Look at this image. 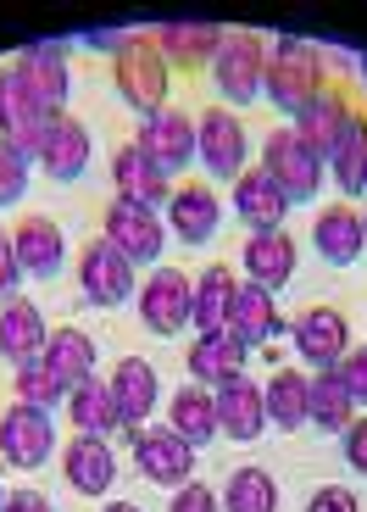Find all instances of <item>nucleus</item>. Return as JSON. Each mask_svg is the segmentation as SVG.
Segmentation results:
<instances>
[{
  "label": "nucleus",
  "mask_w": 367,
  "mask_h": 512,
  "mask_svg": "<svg viewBox=\"0 0 367 512\" xmlns=\"http://www.w3.org/2000/svg\"><path fill=\"white\" fill-rule=\"evenodd\" d=\"M329 90V67H323V56H317V45H306L301 34H284L273 51H267V84L262 95L279 112H306V106L317 101V95Z\"/></svg>",
  "instance_id": "f257e3e1"
},
{
  "label": "nucleus",
  "mask_w": 367,
  "mask_h": 512,
  "mask_svg": "<svg viewBox=\"0 0 367 512\" xmlns=\"http://www.w3.org/2000/svg\"><path fill=\"white\" fill-rule=\"evenodd\" d=\"M112 78H117V95L140 117L162 112L167 106V84H173V67L167 56L156 51V34H123L112 51Z\"/></svg>",
  "instance_id": "f03ea898"
},
{
  "label": "nucleus",
  "mask_w": 367,
  "mask_h": 512,
  "mask_svg": "<svg viewBox=\"0 0 367 512\" xmlns=\"http://www.w3.org/2000/svg\"><path fill=\"white\" fill-rule=\"evenodd\" d=\"M212 78H217V95L228 106H251L262 101V84H267V39L256 28H234L223 34L212 56Z\"/></svg>",
  "instance_id": "7ed1b4c3"
},
{
  "label": "nucleus",
  "mask_w": 367,
  "mask_h": 512,
  "mask_svg": "<svg viewBox=\"0 0 367 512\" xmlns=\"http://www.w3.org/2000/svg\"><path fill=\"white\" fill-rule=\"evenodd\" d=\"M262 173L284 190V201H317L323 195V184H329V162L317 151H306L301 140H295V128H279V134H267L262 145Z\"/></svg>",
  "instance_id": "20e7f679"
},
{
  "label": "nucleus",
  "mask_w": 367,
  "mask_h": 512,
  "mask_svg": "<svg viewBox=\"0 0 367 512\" xmlns=\"http://www.w3.org/2000/svg\"><path fill=\"white\" fill-rule=\"evenodd\" d=\"M56 112H45V106L28 95V84L6 67L0 73V145H12L17 156H28L34 162L39 151H45V134H51Z\"/></svg>",
  "instance_id": "39448f33"
},
{
  "label": "nucleus",
  "mask_w": 367,
  "mask_h": 512,
  "mask_svg": "<svg viewBox=\"0 0 367 512\" xmlns=\"http://www.w3.org/2000/svg\"><path fill=\"white\" fill-rule=\"evenodd\" d=\"M140 318L151 334H184L195 323V279L178 268H156L140 284Z\"/></svg>",
  "instance_id": "423d86ee"
},
{
  "label": "nucleus",
  "mask_w": 367,
  "mask_h": 512,
  "mask_svg": "<svg viewBox=\"0 0 367 512\" xmlns=\"http://www.w3.org/2000/svg\"><path fill=\"white\" fill-rule=\"evenodd\" d=\"M78 290H84L89 307H123L134 295V262L112 240H89L78 256Z\"/></svg>",
  "instance_id": "0eeeda50"
},
{
  "label": "nucleus",
  "mask_w": 367,
  "mask_h": 512,
  "mask_svg": "<svg viewBox=\"0 0 367 512\" xmlns=\"http://www.w3.org/2000/svg\"><path fill=\"white\" fill-rule=\"evenodd\" d=\"M106 240H112L128 262H162L167 223H162V212H151V206L112 201V206H106Z\"/></svg>",
  "instance_id": "6e6552de"
},
{
  "label": "nucleus",
  "mask_w": 367,
  "mask_h": 512,
  "mask_svg": "<svg viewBox=\"0 0 367 512\" xmlns=\"http://www.w3.org/2000/svg\"><path fill=\"white\" fill-rule=\"evenodd\" d=\"M56 451V423L51 412H34L23 401L6 407V423H0V457L12 462V468H45Z\"/></svg>",
  "instance_id": "1a4fd4ad"
},
{
  "label": "nucleus",
  "mask_w": 367,
  "mask_h": 512,
  "mask_svg": "<svg viewBox=\"0 0 367 512\" xmlns=\"http://www.w3.org/2000/svg\"><path fill=\"white\" fill-rule=\"evenodd\" d=\"M245 156H251V145H245V123L234 112H206L195 123V162H206L212 179H240Z\"/></svg>",
  "instance_id": "9d476101"
},
{
  "label": "nucleus",
  "mask_w": 367,
  "mask_h": 512,
  "mask_svg": "<svg viewBox=\"0 0 367 512\" xmlns=\"http://www.w3.org/2000/svg\"><path fill=\"white\" fill-rule=\"evenodd\" d=\"M290 334H295V351H301L317 373H329L334 362L351 351V323H345L340 307H306L301 318L290 323Z\"/></svg>",
  "instance_id": "9b49d317"
},
{
  "label": "nucleus",
  "mask_w": 367,
  "mask_h": 512,
  "mask_svg": "<svg viewBox=\"0 0 367 512\" xmlns=\"http://www.w3.org/2000/svg\"><path fill=\"white\" fill-rule=\"evenodd\" d=\"M112 184H117V201L151 206V212L173 201V179H167V173L151 162V156H145L140 140L117 145V156H112Z\"/></svg>",
  "instance_id": "f8f14e48"
},
{
  "label": "nucleus",
  "mask_w": 367,
  "mask_h": 512,
  "mask_svg": "<svg viewBox=\"0 0 367 512\" xmlns=\"http://www.w3.org/2000/svg\"><path fill=\"white\" fill-rule=\"evenodd\" d=\"M140 145L167 179H173V173H184L195 162V123L184 112H173V106H162V112L140 117Z\"/></svg>",
  "instance_id": "ddd939ff"
},
{
  "label": "nucleus",
  "mask_w": 367,
  "mask_h": 512,
  "mask_svg": "<svg viewBox=\"0 0 367 512\" xmlns=\"http://www.w3.org/2000/svg\"><path fill=\"white\" fill-rule=\"evenodd\" d=\"M217 435L240 440V446H251L256 435L267 429V401H262V384H251L245 373H234L228 384H217Z\"/></svg>",
  "instance_id": "4468645a"
},
{
  "label": "nucleus",
  "mask_w": 367,
  "mask_h": 512,
  "mask_svg": "<svg viewBox=\"0 0 367 512\" xmlns=\"http://www.w3.org/2000/svg\"><path fill=\"white\" fill-rule=\"evenodd\" d=\"M106 384H112V401H117L123 429H128V435H140V423H151L156 401H162V379H156V368L145 357H123Z\"/></svg>",
  "instance_id": "2eb2a0df"
},
{
  "label": "nucleus",
  "mask_w": 367,
  "mask_h": 512,
  "mask_svg": "<svg viewBox=\"0 0 367 512\" xmlns=\"http://www.w3.org/2000/svg\"><path fill=\"white\" fill-rule=\"evenodd\" d=\"M134 462H140V474L151 479V485H167V490H184L195 474V446H184V440L173 435V429H162V435H134Z\"/></svg>",
  "instance_id": "dca6fc26"
},
{
  "label": "nucleus",
  "mask_w": 367,
  "mask_h": 512,
  "mask_svg": "<svg viewBox=\"0 0 367 512\" xmlns=\"http://www.w3.org/2000/svg\"><path fill=\"white\" fill-rule=\"evenodd\" d=\"M45 340H51V329H45V318H39V307L28 295L0 301V357L28 368V362L45 357Z\"/></svg>",
  "instance_id": "f3484780"
},
{
  "label": "nucleus",
  "mask_w": 367,
  "mask_h": 512,
  "mask_svg": "<svg viewBox=\"0 0 367 512\" xmlns=\"http://www.w3.org/2000/svg\"><path fill=\"white\" fill-rule=\"evenodd\" d=\"M12 73L23 78L28 95H34V101L45 106V112H62L67 84H73V73H67V51H62V45H28V51L17 56Z\"/></svg>",
  "instance_id": "a211bd4d"
},
{
  "label": "nucleus",
  "mask_w": 367,
  "mask_h": 512,
  "mask_svg": "<svg viewBox=\"0 0 367 512\" xmlns=\"http://www.w3.org/2000/svg\"><path fill=\"white\" fill-rule=\"evenodd\" d=\"M234 212H240V223H251V234H273L290 218V201H284V190L267 179L262 167H245L234 179Z\"/></svg>",
  "instance_id": "6ab92c4d"
},
{
  "label": "nucleus",
  "mask_w": 367,
  "mask_h": 512,
  "mask_svg": "<svg viewBox=\"0 0 367 512\" xmlns=\"http://www.w3.org/2000/svg\"><path fill=\"white\" fill-rule=\"evenodd\" d=\"M217 223H223V201L212 195V184H184V190H173V201H167V229L184 245H206L217 234Z\"/></svg>",
  "instance_id": "aec40b11"
},
{
  "label": "nucleus",
  "mask_w": 367,
  "mask_h": 512,
  "mask_svg": "<svg viewBox=\"0 0 367 512\" xmlns=\"http://www.w3.org/2000/svg\"><path fill=\"white\" fill-rule=\"evenodd\" d=\"M228 334L245 340V346H267V340L290 334L284 318H279V307H273V290H262V284H240V290H234V307H228Z\"/></svg>",
  "instance_id": "412c9836"
},
{
  "label": "nucleus",
  "mask_w": 367,
  "mask_h": 512,
  "mask_svg": "<svg viewBox=\"0 0 367 512\" xmlns=\"http://www.w3.org/2000/svg\"><path fill=\"white\" fill-rule=\"evenodd\" d=\"M62 474L78 496H106L117 479V457L106 446V435H78L73 446L62 451Z\"/></svg>",
  "instance_id": "4be33fe9"
},
{
  "label": "nucleus",
  "mask_w": 367,
  "mask_h": 512,
  "mask_svg": "<svg viewBox=\"0 0 367 512\" xmlns=\"http://www.w3.org/2000/svg\"><path fill=\"white\" fill-rule=\"evenodd\" d=\"M39 167H45L56 184L84 179V167H89V128L78 123V117L56 112L51 134H45V151H39Z\"/></svg>",
  "instance_id": "5701e85b"
},
{
  "label": "nucleus",
  "mask_w": 367,
  "mask_h": 512,
  "mask_svg": "<svg viewBox=\"0 0 367 512\" xmlns=\"http://www.w3.org/2000/svg\"><path fill=\"white\" fill-rule=\"evenodd\" d=\"M12 245H17V268L23 279H56L62 273V229L51 218H23L12 229Z\"/></svg>",
  "instance_id": "b1692460"
},
{
  "label": "nucleus",
  "mask_w": 367,
  "mask_h": 512,
  "mask_svg": "<svg viewBox=\"0 0 367 512\" xmlns=\"http://www.w3.org/2000/svg\"><path fill=\"white\" fill-rule=\"evenodd\" d=\"M345 123H351V101H345V95H334V90H323L312 106H306V112H295V140L329 162V151L340 145Z\"/></svg>",
  "instance_id": "393cba45"
},
{
  "label": "nucleus",
  "mask_w": 367,
  "mask_h": 512,
  "mask_svg": "<svg viewBox=\"0 0 367 512\" xmlns=\"http://www.w3.org/2000/svg\"><path fill=\"white\" fill-rule=\"evenodd\" d=\"M245 357H251V346L223 329V334H195V346L184 362H190V379H201L212 390V384H228L234 373H245Z\"/></svg>",
  "instance_id": "a878e982"
},
{
  "label": "nucleus",
  "mask_w": 367,
  "mask_h": 512,
  "mask_svg": "<svg viewBox=\"0 0 367 512\" xmlns=\"http://www.w3.org/2000/svg\"><path fill=\"white\" fill-rule=\"evenodd\" d=\"M312 245L323 262L351 268L356 256H362V212H351V206H323L312 223Z\"/></svg>",
  "instance_id": "bb28decb"
},
{
  "label": "nucleus",
  "mask_w": 367,
  "mask_h": 512,
  "mask_svg": "<svg viewBox=\"0 0 367 512\" xmlns=\"http://www.w3.org/2000/svg\"><path fill=\"white\" fill-rule=\"evenodd\" d=\"M245 273H251V284H262V290H284V284L295 279V240L284 229L251 234V240H245Z\"/></svg>",
  "instance_id": "cd10ccee"
},
{
  "label": "nucleus",
  "mask_w": 367,
  "mask_h": 512,
  "mask_svg": "<svg viewBox=\"0 0 367 512\" xmlns=\"http://www.w3.org/2000/svg\"><path fill=\"white\" fill-rule=\"evenodd\" d=\"M39 362H45V368H51L67 390H78V384L95 379V340H89L84 329H51L45 357H39Z\"/></svg>",
  "instance_id": "c85d7f7f"
},
{
  "label": "nucleus",
  "mask_w": 367,
  "mask_h": 512,
  "mask_svg": "<svg viewBox=\"0 0 367 512\" xmlns=\"http://www.w3.org/2000/svg\"><path fill=\"white\" fill-rule=\"evenodd\" d=\"M267 401V423L273 429H306V401H312V379L301 368H279L273 379L262 384Z\"/></svg>",
  "instance_id": "c756f323"
},
{
  "label": "nucleus",
  "mask_w": 367,
  "mask_h": 512,
  "mask_svg": "<svg viewBox=\"0 0 367 512\" xmlns=\"http://www.w3.org/2000/svg\"><path fill=\"white\" fill-rule=\"evenodd\" d=\"M167 418H173V435L184 446H206L217 435V396L206 384H184L173 396V407H167Z\"/></svg>",
  "instance_id": "7c9ffc66"
},
{
  "label": "nucleus",
  "mask_w": 367,
  "mask_h": 512,
  "mask_svg": "<svg viewBox=\"0 0 367 512\" xmlns=\"http://www.w3.org/2000/svg\"><path fill=\"white\" fill-rule=\"evenodd\" d=\"M217 45H223V28L217 23H162V34H156V51L167 56V67L173 62L201 67L217 56Z\"/></svg>",
  "instance_id": "2f4dec72"
},
{
  "label": "nucleus",
  "mask_w": 367,
  "mask_h": 512,
  "mask_svg": "<svg viewBox=\"0 0 367 512\" xmlns=\"http://www.w3.org/2000/svg\"><path fill=\"white\" fill-rule=\"evenodd\" d=\"M329 179L340 184L345 195H362L367 190V117L362 112H351L340 145L329 151Z\"/></svg>",
  "instance_id": "473e14b6"
},
{
  "label": "nucleus",
  "mask_w": 367,
  "mask_h": 512,
  "mask_svg": "<svg viewBox=\"0 0 367 512\" xmlns=\"http://www.w3.org/2000/svg\"><path fill=\"white\" fill-rule=\"evenodd\" d=\"M234 290H240V279L217 262V268H206L201 279H195V329L201 334H223L228 329V307H234Z\"/></svg>",
  "instance_id": "72a5a7b5"
},
{
  "label": "nucleus",
  "mask_w": 367,
  "mask_h": 512,
  "mask_svg": "<svg viewBox=\"0 0 367 512\" xmlns=\"http://www.w3.org/2000/svg\"><path fill=\"white\" fill-rule=\"evenodd\" d=\"M67 418L78 423V435H112V429H123V418H117V401H112V384H78V390H67Z\"/></svg>",
  "instance_id": "f704fd0d"
},
{
  "label": "nucleus",
  "mask_w": 367,
  "mask_h": 512,
  "mask_svg": "<svg viewBox=\"0 0 367 512\" xmlns=\"http://www.w3.org/2000/svg\"><path fill=\"white\" fill-rule=\"evenodd\" d=\"M356 418V401L345 396V384L334 373H317L312 379V401H306V423H317L323 435H345Z\"/></svg>",
  "instance_id": "c9c22d12"
},
{
  "label": "nucleus",
  "mask_w": 367,
  "mask_h": 512,
  "mask_svg": "<svg viewBox=\"0 0 367 512\" xmlns=\"http://www.w3.org/2000/svg\"><path fill=\"white\" fill-rule=\"evenodd\" d=\"M223 507L228 512H279V485L267 468H234L223 490Z\"/></svg>",
  "instance_id": "e433bc0d"
},
{
  "label": "nucleus",
  "mask_w": 367,
  "mask_h": 512,
  "mask_svg": "<svg viewBox=\"0 0 367 512\" xmlns=\"http://www.w3.org/2000/svg\"><path fill=\"white\" fill-rule=\"evenodd\" d=\"M12 390H17V401H23V407H34V412H56V407H67V384L56 379V373L45 368V362H28V368H17Z\"/></svg>",
  "instance_id": "4c0bfd02"
},
{
  "label": "nucleus",
  "mask_w": 367,
  "mask_h": 512,
  "mask_svg": "<svg viewBox=\"0 0 367 512\" xmlns=\"http://www.w3.org/2000/svg\"><path fill=\"white\" fill-rule=\"evenodd\" d=\"M329 373L345 384V396H351L356 407H367V346H351V351H345V357L334 362Z\"/></svg>",
  "instance_id": "58836bf2"
},
{
  "label": "nucleus",
  "mask_w": 367,
  "mask_h": 512,
  "mask_svg": "<svg viewBox=\"0 0 367 512\" xmlns=\"http://www.w3.org/2000/svg\"><path fill=\"white\" fill-rule=\"evenodd\" d=\"M28 190V156H17L12 145H0V206H17Z\"/></svg>",
  "instance_id": "ea45409f"
},
{
  "label": "nucleus",
  "mask_w": 367,
  "mask_h": 512,
  "mask_svg": "<svg viewBox=\"0 0 367 512\" xmlns=\"http://www.w3.org/2000/svg\"><path fill=\"white\" fill-rule=\"evenodd\" d=\"M167 512H223V496H217L212 485H184V490H173V507Z\"/></svg>",
  "instance_id": "a19ab883"
},
{
  "label": "nucleus",
  "mask_w": 367,
  "mask_h": 512,
  "mask_svg": "<svg viewBox=\"0 0 367 512\" xmlns=\"http://www.w3.org/2000/svg\"><path fill=\"white\" fill-rule=\"evenodd\" d=\"M17 284H23V268H17V245H12V234L0 229V301H12Z\"/></svg>",
  "instance_id": "79ce46f5"
},
{
  "label": "nucleus",
  "mask_w": 367,
  "mask_h": 512,
  "mask_svg": "<svg viewBox=\"0 0 367 512\" xmlns=\"http://www.w3.org/2000/svg\"><path fill=\"white\" fill-rule=\"evenodd\" d=\"M306 512H362V507H356V496L345 485H323V490H312Z\"/></svg>",
  "instance_id": "37998d69"
},
{
  "label": "nucleus",
  "mask_w": 367,
  "mask_h": 512,
  "mask_svg": "<svg viewBox=\"0 0 367 512\" xmlns=\"http://www.w3.org/2000/svg\"><path fill=\"white\" fill-rule=\"evenodd\" d=\"M340 440H345V462L367 479V418H351V429H345Z\"/></svg>",
  "instance_id": "c03bdc74"
},
{
  "label": "nucleus",
  "mask_w": 367,
  "mask_h": 512,
  "mask_svg": "<svg viewBox=\"0 0 367 512\" xmlns=\"http://www.w3.org/2000/svg\"><path fill=\"white\" fill-rule=\"evenodd\" d=\"M6 512H56V507L39 496V490H12V496H6Z\"/></svg>",
  "instance_id": "a18cd8bd"
},
{
  "label": "nucleus",
  "mask_w": 367,
  "mask_h": 512,
  "mask_svg": "<svg viewBox=\"0 0 367 512\" xmlns=\"http://www.w3.org/2000/svg\"><path fill=\"white\" fill-rule=\"evenodd\" d=\"M106 512H140V507H134V501H112Z\"/></svg>",
  "instance_id": "49530a36"
},
{
  "label": "nucleus",
  "mask_w": 367,
  "mask_h": 512,
  "mask_svg": "<svg viewBox=\"0 0 367 512\" xmlns=\"http://www.w3.org/2000/svg\"><path fill=\"white\" fill-rule=\"evenodd\" d=\"M362 245H367V206H362Z\"/></svg>",
  "instance_id": "de8ad7c7"
},
{
  "label": "nucleus",
  "mask_w": 367,
  "mask_h": 512,
  "mask_svg": "<svg viewBox=\"0 0 367 512\" xmlns=\"http://www.w3.org/2000/svg\"><path fill=\"white\" fill-rule=\"evenodd\" d=\"M0 512H6V490H0Z\"/></svg>",
  "instance_id": "09e8293b"
},
{
  "label": "nucleus",
  "mask_w": 367,
  "mask_h": 512,
  "mask_svg": "<svg viewBox=\"0 0 367 512\" xmlns=\"http://www.w3.org/2000/svg\"><path fill=\"white\" fill-rule=\"evenodd\" d=\"M362 78H367V56H362Z\"/></svg>",
  "instance_id": "8fccbe9b"
}]
</instances>
